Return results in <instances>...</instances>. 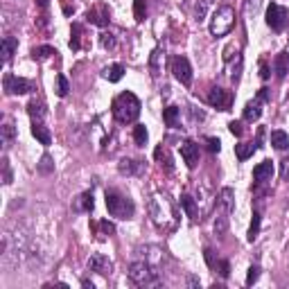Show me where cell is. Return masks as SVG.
<instances>
[{
    "mask_svg": "<svg viewBox=\"0 0 289 289\" xmlns=\"http://www.w3.org/2000/svg\"><path fill=\"white\" fill-rule=\"evenodd\" d=\"M149 215H152L154 224L163 230H174L177 228V222H178V213L172 199L167 195H154L149 199Z\"/></svg>",
    "mask_w": 289,
    "mask_h": 289,
    "instance_id": "cell-1",
    "label": "cell"
},
{
    "mask_svg": "<svg viewBox=\"0 0 289 289\" xmlns=\"http://www.w3.org/2000/svg\"><path fill=\"white\" fill-rule=\"evenodd\" d=\"M113 118L118 120L120 124H129V122H136L138 115H140V100H138L133 93L124 90L120 93L115 100H113Z\"/></svg>",
    "mask_w": 289,
    "mask_h": 289,
    "instance_id": "cell-2",
    "label": "cell"
},
{
    "mask_svg": "<svg viewBox=\"0 0 289 289\" xmlns=\"http://www.w3.org/2000/svg\"><path fill=\"white\" fill-rule=\"evenodd\" d=\"M107 208H109V215L118 219H131L133 217V201L129 197H124L122 192L118 190H107Z\"/></svg>",
    "mask_w": 289,
    "mask_h": 289,
    "instance_id": "cell-3",
    "label": "cell"
},
{
    "mask_svg": "<svg viewBox=\"0 0 289 289\" xmlns=\"http://www.w3.org/2000/svg\"><path fill=\"white\" fill-rule=\"evenodd\" d=\"M129 278H131V283L138 285V287H152V285L160 283L158 271L149 262H145V260L142 262H133L129 267Z\"/></svg>",
    "mask_w": 289,
    "mask_h": 289,
    "instance_id": "cell-4",
    "label": "cell"
},
{
    "mask_svg": "<svg viewBox=\"0 0 289 289\" xmlns=\"http://www.w3.org/2000/svg\"><path fill=\"white\" fill-rule=\"evenodd\" d=\"M235 25V9L230 5H222L217 7V12L213 14L210 21V34L213 36H226Z\"/></svg>",
    "mask_w": 289,
    "mask_h": 289,
    "instance_id": "cell-5",
    "label": "cell"
},
{
    "mask_svg": "<svg viewBox=\"0 0 289 289\" xmlns=\"http://www.w3.org/2000/svg\"><path fill=\"white\" fill-rule=\"evenodd\" d=\"M287 23H289V12L285 7L271 2L269 9H267V25H269L273 32H283L285 27H287Z\"/></svg>",
    "mask_w": 289,
    "mask_h": 289,
    "instance_id": "cell-6",
    "label": "cell"
},
{
    "mask_svg": "<svg viewBox=\"0 0 289 289\" xmlns=\"http://www.w3.org/2000/svg\"><path fill=\"white\" fill-rule=\"evenodd\" d=\"M2 84H5V90L9 95H25V93H30V90H34L30 79L16 77V75H5V82Z\"/></svg>",
    "mask_w": 289,
    "mask_h": 289,
    "instance_id": "cell-7",
    "label": "cell"
},
{
    "mask_svg": "<svg viewBox=\"0 0 289 289\" xmlns=\"http://www.w3.org/2000/svg\"><path fill=\"white\" fill-rule=\"evenodd\" d=\"M172 72H174V77H177L183 86H190V84H192V68H190V61L185 59V57H181V54L172 59Z\"/></svg>",
    "mask_w": 289,
    "mask_h": 289,
    "instance_id": "cell-8",
    "label": "cell"
},
{
    "mask_svg": "<svg viewBox=\"0 0 289 289\" xmlns=\"http://www.w3.org/2000/svg\"><path fill=\"white\" fill-rule=\"evenodd\" d=\"M230 102H233V95H230L228 90L219 89V86H213L210 93H208V104H210V107H217L219 111H228Z\"/></svg>",
    "mask_w": 289,
    "mask_h": 289,
    "instance_id": "cell-9",
    "label": "cell"
},
{
    "mask_svg": "<svg viewBox=\"0 0 289 289\" xmlns=\"http://www.w3.org/2000/svg\"><path fill=\"white\" fill-rule=\"evenodd\" d=\"M89 269L95 273H100V276H111L113 273V262L107 258V255L102 253H95L89 258Z\"/></svg>",
    "mask_w": 289,
    "mask_h": 289,
    "instance_id": "cell-10",
    "label": "cell"
},
{
    "mask_svg": "<svg viewBox=\"0 0 289 289\" xmlns=\"http://www.w3.org/2000/svg\"><path fill=\"white\" fill-rule=\"evenodd\" d=\"M181 156H183V160H185V165H188L190 170H195L197 163H199V145H197L195 140L181 142Z\"/></svg>",
    "mask_w": 289,
    "mask_h": 289,
    "instance_id": "cell-11",
    "label": "cell"
},
{
    "mask_svg": "<svg viewBox=\"0 0 289 289\" xmlns=\"http://www.w3.org/2000/svg\"><path fill=\"white\" fill-rule=\"evenodd\" d=\"M109 7L107 5H95L93 9H89V21L93 25H97V27H104V25H109Z\"/></svg>",
    "mask_w": 289,
    "mask_h": 289,
    "instance_id": "cell-12",
    "label": "cell"
},
{
    "mask_svg": "<svg viewBox=\"0 0 289 289\" xmlns=\"http://www.w3.org/2000/svg\"><path fill=\"white\" fill-rule=\"evenodd\" d=\"M271 174H273V163H271V160H262V163H260V165H255V170H253L255 183L271 181Z\"/></svg>",
    "mask_w": 289,
    "mask_h": 289,
    "instance_id": "cell-13",
    "label": "cell"
},
{
    "mask_svg": "<svg viewBox=\"0 0 289 289\" xmlns=\"http://www.w3.org/2000/svg\"><path fill=\"white\" fill-rule=\"evenodd\" d=\"M77 213H90L95 208V201H93V192H82V195L75 199V206H72Z\"/></svg>",
    "mask_w": 289,
    "mask_h": 289,
    "instance_id": "cell-14",
    "label": "cell"
},
{
    "mask_svg": "<svg viewBox=\"0 0 289 289\" xmlns=\"http://www.w3.org/2000/svg\"><path fill=\"white\" fill-rule=\"evenodd\" d=\"M32 136L41 142V145H50V142H52V133H50V129H47L43 122L32 124Z\"/></svg>",
    "mask_w": 289,
    "mask_h": 289,
    "instance_id": "cell-15",
    "label": "cell"
},
{
    "mask_svg": "<svg viewBox=\"0 0 289 289\" xmlns=\"http://www.w3.org/2000/svg\"><path fill=\"white\" fill-rule=\"evenodd\" d=\"M273 70H276V75L280 77V79H285L289 72V52H280L273 59Z\"/></svg>",
    "mask_w": 289,
    "mask_h": 289,
    "instance_id": "cell-16",
    "label": "cell"
},
{
    "mask_svg": "<svg viewBox=\"0 0 289 289\" xmlns=\"http://www.w3.org/2000/svg\"><path fill=\"white\" fill-rule=\"evenodd\" d=\"M102 77L104 79H109L111 84H115V82H120L124 77V66H120V64H113V66H107L104 70H102Z\"/></svg>",
    "mask_w": 289,
    "mask_h": 289,
    "instance_id": "cell-17",
    "label": "cell"
},
{
    "mask_svg": "<svg viewBox=\"0 0 289 289\" xmlns=\"http://www.w3.org/2000/svg\"><path fill=\"white\" fill-rule=\"evenodd\" d=\"M27 113H30V118L34 120V122H41V120L45 118V104H43L41 100H32L30 104H27Z\"/></svg>",
    "mask_w": 289,
    "mask_h": 289,
    "instance_id": "cell-18",
    "label": "cell"
},
{
    "mask_svg": "<svg viewBox=\"0 0 289 289\" xmlns=\"http://www.w3.org/2000/svg\"><path fill=\"white\" fill-rule=\"evenodd\" d=\"M163 61H165V52H163V47H156L152 52V59H149V68H152L154 75H158L163 70Z\"/></svg>",
    "mask_w": 289,
    "mask_h": 289,
    "instance_id": "cell-19",
    "label": "cell"
},
{
    "mask_svg": "<svg viewBox=\"0 0 289 289\" xmlns=\"http://www.w3.org/2000/svg\"><path fill=\"white\" fill-rule=\"evenodd\" d=\"M260 115H262V109H260V100L248 102L246 107H244V120H246V122H255V120H260Z\"/></svg>",
    "mask_w": 289,
    "mask_h": 289,
    "instance_id": "cell-20",
    "label": "cell"
},
{
    "mask_svg": "<svg viewBox=\"0 0 289 289\" xmlns=\"http://www.w3.org/2000/svg\"><path fill=\"white\" fill-rule=\"evenodd\" d=\"M255 149H258V145H253V142H240V145H235V154L240 160L251 158L255 154Z\"/></svg>",
    "mask_w": 289,
    "mask_h": 289,
    "instance_id": "cell-21",
    "label": "cell"
},
{
    "mask_svg": "<svg viewBox=\"0 0 289 289\" xmlns=\"http://www.w3.org/2000/svg\"><path fill=\"white\" fill-rule=\"evenodd\" d=\"M93 228L97 230V237H100V240H107V237H111L113 233H115V226H113L111 222H93Z\"/></svg>",
    "mask_w": 289,
    "mask_h": 289,
    "instance_id": "cell-22",
    "label": "cell"
},
{
    "mask_svg": "<svg viewBox=\"0 0 289 289\" xmlns=\"http://www.w3.org/2000/svg\"><path fill=\"white\" fill-rule=\"evenodd\" d=\"M181 208L185 210V215H188L190 219L199 217V213H197V203H195V199H192L190 195H181Z\"/></svg>",
    "mask_w": 289,
    "mask_h": 289,
    "instance_id": "cell-23",
    "label": "cell"
},
{
    "mask_svg": "<svg viewBox=\"0 0 289 289\" xmlns=\"http://www.w3.org/2000/svg\"><path fill=\"white\" fill-rule=\"evenodd\" d=\"M0 47H2V59L9 61V59H12V54H14V50L18 47V41L14 39V36H5L2 43H0Z\"/></svg>",
    "mask_w": 289,
    "mask_h": 289,
    "instance_id": "cell-24",
    "label": "cell"
},
{
    "mask_svg": "<svg viewBox=\"0 0 289 289\" xmlns=\"http://www.w3.org/2000/svg\"><path fill=\"white\" fill-rule=\"evenodd\" d=\"M271 145L276 149H287L289 147V136L285 133V131H280V129H276V131H271Z\"/></svg>",
    "mask_w": 289,
    "mask_h": 289,
    "instance_id": "cell-25",
    "label": "cell"
},
{
    "mask_svg": "<svg viewBox=\"0 0 289 289\" xmlns=\"http://www.w3.org/2000/svg\"><path fill=\"white\" fill-rule=\"evenodd\" d=\"M178 115H181V109H177V107L163 109V120H165L167 127H177V124H178Z\"/></svg>",
    "mask_w": 289,
    "mask_h": 289,
    "instance_id": "cell-26",
    "label": "cell"
},
{
    "mask_svg": "<svg viewBox=\"0 0 289 289\" xmlns=\"http://www.w3.org/2000/svg\"><path fill=\"white\" fill-rule=\"evenodd\" d=\"M233 190L230 188H222V192H219V206L224 208L226 213H230L233 210Z\"/></svg>",
    "mask_w": 289,
    "mask_h": 289,
    "instance_id": "cell-27",
    "label": "cell"
},
{
    "mask_svg": "<svg viewBox=\"0 0 289 289\" xmlns=\"http://www.w3.org/2000/svg\"><path fill=\"white\" fill-rule=\"evenodd\" d=\"M52 54H57V50L50 45H41V47H34V50H32V57H34L36 61H45V59H50Z\"/></svg>",
    "mask_w": 289,
    "mask_h": 289,
    "instance_id": "cell-28",
    "label": "cell"
},
{
    "mask_svg": "<svg viewBox=\"0 0 289 289\" xmlns=\"http://www.w3.org/2000/svg\"><path fill=\"white\" fill-rule=\"evenodd\" d=\"M133 140H136L138 147H145V145H147L149 133H147V129H145V124H136V127H133Z\"/></svg>",
    "mask_w": 289,
    "mask_h": 289,
    "instance_id": "cell-29",
    "label": "cell"
},
{
    "mask_svg": "<svg viewBox=\"0 0 289 289\" xmlns=\"http://www.w3.org/2000/svg\"><path fill=\"white\" fill-rule=\"evenodd\" d=\"M82 36H84V27L79 23H75L72 25V39H70L72 50H79V47H82Z\"/></svg>",
    "mask_w": 289,
    "mask_h": 289,
    "instance_id": "cell-30",
    "label": "cell"
},
{
    "mask_svg": "<svg viewBox=\"0 0 289 289\" xmlns=\"http://www.w3.org/2000/svg\"><path fill=\"white\" fill-rule=\"evenodd\" d=\"M156 160H160V165H165L167 172L174 170V165H172V158H170V154H167L165 147H158V149H156Z\"/></svg>",
    "mask_w": 289,
    "mask_h": 289,
    "instance_id": "cell-31",
    "label": "cell"
},
{
    "mask_svg": "<svg viewBox=\"0 0 289 289\" xmlns=\"http://www.w3.org/2000/svg\"><path fill=\"white\" fill-rule=\"evenodd\" d=\"M133 16H136V21H145V16H147V0H133Z\"/></svg>",
    "mask_w": 289,
    "mask_h": 289,
    "instance_id": "cell-32",
    "label": "cell"
},
{
    "mask_svg": "<svg viewBox=\"0 0 289 289\" xmlns=\"http://www.w3.org/2000/svg\"><path fill=\"white\" fill-rule=\"evenodd\" d=\"M68 90H70V84H68V79H66L64 75H57V95H59V97H66V95H68Z\"/></svg>",
    "mask_w": 289,
    "mask_h": 289,
    "instance_id": "cell-33",
    "label": "cell"
},
{
    "mask_svg": "<svg viewBox=\"0 0 289 289\" xmlns=\"http://www.w3.org/2000/svg\"><path fill=\"white\" fill-rule=\"evenodd\" d=\"M14 136H16L14 124L12 122H5V124H2V142H5V145H9V142L14 140Z\"/></svg>",
    "mask_w": 289,
    "mask_h": 289,
    "instance_id": "cell-34",
    "label": "cell"
},
{
    "mask_svg": "<svg viewBox=\"0 0 289 289\" xmlns=\"http://www.w3.org/2000/svg\"><path fill=\"white\" fill-rule=\"evenodd\" d=\"M260 233V213H253V222H251V228H248V242H253Z\"/></svg>",
    "mask_w": 289,
    "mask_h": 289,
    "instance_id": "cell-35",
    "label": "cell"
},
{
    "mask_svg": "<svg viewBox=\"0 0 289 289\" xmlns=\"http://www.w3.org/2000/svg\"><path fill=\"white\" fill-rule=\"evenodd\" d=\"M120 172H122V174H133V172H136V160H131V158H122L120 160Z\"/></svg>",
    "mask_w": 289,
    "mask_h": 289,
    "instance_id": "cell-36",
    "label": "cell"
},
{
    "mask_svg": "<svg viewBox=\"0 0 289 289\" xmlns=\"http://www.w3.org/2000/svg\"><path fill=\"white\" fill-rule=\"evenodd\" d=\"M52 170H54V163H52V158L45 154V156L41 158V163H39V172H41V174H50Z\"/></svg>",
    "mask_w": 289,
    "mask_h": 289,
    "instance_id": "cell-37",
    "label": "cell"
},
{
    "mask_svg": "<svg viewBox=\"0 0 289 289\" xmlns=\"http://www.w3.org/2000/svg\"><path fill=\"white\" fill-rule=\"evenodd\" d=\"M226 228H228V219H226L224 215H219V217L215 219V233H217V235H224Z\"/></svg>",
    "mask_w": 289,
    "mask_h": 289,
    "instance_id": "cell-38",
    "label": "cell"
},
{
    "mask_svg": "<svg viewBox=\"0 0 289 289\" xmlns=\"http://www.w3.org/2000/svg\"><path fill=\"white\" fill-rule=\"evenodd\" d=\"M100 43H102V47L113 50V47H115V36H113L111 32H104V34H102V39H100Z\"/></svg>",
    "mask_w": 289,
    "mask_h": 289,
    "instance_id": "cell-39",
    "label": "cell"
},
{
    "mask_svg": "<svg viewBox=\"0 0 289 289\" xmlns=\"http://www.w3.org/2000/svg\"><path fill=\"white\" fill-rule=\"evenodd\" d=\"M208 2L210 0H201V2H197V7H195V16H197V21H203V16H206V7H208Z\"/></svg>",
    "mask_w": 289,
    "mask_h": 289,
    "instance_id": "cell-40",
    "label": "cell"
},
{
    "mask_svg": "<svg viewBox=\"0 0 289 289\" xmlns=\"http://www.w3.org/2000/svg\"><path fill=\"white\" fill-rule=\"evenodd\" d=\"M206 145H208V149L213 154H219V149H222V142H219V138H215V136H208L206 138Z\"/></svg>",
    "mask_w": 289,
    "mask_h": 289,
    "instance_id": "cell-41",
    "label": "cell"
},
{
    "mask_svg": "<svg viewBox=\"0 0 289 289\" xmlns=\"http://www.w3.org/2000/svg\"><path fill=\"white\" fill-rule=\"evenodd\" d=\"M258 278H260V267H258V265H253V267H251V269H248L246 285H248V287H251V285H253L255 280H258Z\"/></svg>",
    "mask_w": 289,
    "mask_h": 289,
    "instance_id": "cell-42",
    "label": "cell"
},
{
    "mask_svg": "<svg viewBox=\"0 0 289 289\" xmlns=\"http://www.w3.org/2000/svg\"><path fill=\"white\" fill-rule=\"evenodd\" d=\"M2 183H12V170H9V163L7 160H2Z\"/></svg>",
    "mask_w": 289,
    "mask_h": 289,
    "instance_id": "cell-43",
    "label": "cell"
},
{
    "mask_svg": "<svg viewBox=\"0 0 289 289\" xmlns=\"http://www.w3.org/2000/svg\"><path fill=\"white\" fill-rule=\"evenodd\" d=\"M203 258H206V262H208V267H210V269H215V267H217V262H215V251H213V248H206V251H203Z\"/></svg>",
    "mask_w": 289,
    "mask_h": 289,
    "instance_id": "cell-44",
    "label": "cell"
},
{
    "mask_svg": "<svg viewBox=\"0 0 289 289\" xmlns=\"http://www.w3.org/2000/svg\"><path fill=\"white\" fill-rule=\"evenodd\" d=\"M280 177H283V181H289V158L280 160Z\"/></svg>",
    "mask_w": 289,
    "mask_h": 289,
    "instance_id": "cell-45",
    "label": "cell"
},
{
    "mask_svg": "<svg viewBox=\"0 0 289 289\" xmlns=\"http://www.w3.org/2000/svg\"><path fill=\"white\" fill-rule=\"evenodd\" d=\"M228 129H230V133H233V136H242V122H235V120H233V122H228Z\"/></svg>",
    "mask_w": 289,
    "mask_h": 289,
    "instance_id": "cell-46",
    "label": "cell"
},
{
    "mask_svg": "<svg viewBox=\"0 0 289 289\" xmlns=\"http://www.w3.org/2000/svg\"><path fill=\"white\" fill-rule=\"evenodd\" d=\"M219 269H222L219 273H222L224 278H228V276H230V265L226 262V260H222V262H219Z\"/></svg>",
    "mask_w": 289,
    "mask_h": 289,
    "instance_id": "cell-47",
    "label": "cell"
},
{
    "mask_svg": "<svg viewBox=\"0 0 289 289\" xmlns=\"http://www.w3.org/2000/svg\"><path fill=\"white\" fill-rule=\"evenodd\" d=\"M260 5H262V0H248V5H246V9H248V14H251V12H258V9H260Z\"/></svg>",
    "mask_w": 289,
    "mask_h": 289,
    "instance_id": "cell-48",
    "label": "cell"
},
{
    "mask_svg": "<svg viewBox=\"0 0 289 289\" xmlns=\"http://www.w3.org/2000/svg\"><path fill=\"white\" fill-rule=\"evenodd\" d=\"M258 100H260V102H269V89H260Z\"/></svg>",
    "mask_w": 289,
    "mask_h": 289,
    "instance_id": "cell-49",
    "label": "cell"
},
{
    "mask_svg": "<svg viewBox=\"0 0 289 289\" xmlns=\"http://www.w3.org/2000/svg\"><path fill=\"white\" fill-rule=\"evenodd\" d=\"M260 77H262V79H269V68H267V64H260Z\"/></svg>",
    "mask_w": 289,
    "mask_h": 289,
    "instance_id": "cell-50",
    "label": "cell"
},
{
    "mask_svg": "<svg viewBox=\"0 0 289 289\" xmlns=\"http://www.w3.org/2000/svg\"><path fill=\"white\" fill-rule=\"evenodd\" d=\"M82 285H84V287H86V289H95V285L90 283V280H86V278H84V280H82Z\"/></svg>",
    "mask_w": 289,
    "mask_h": 289,
    "instance_id": "cell-51",
    "label": "cell"
},
{
    "mask_svg": "<svg viewBox=\"0 0 289 289\" xmlns=\"http://www.w3.org/2000/svg\"><path fill=\"white\" fill-rule=\"evenodd\" d=\"M36 5L41 7V9H45V7H47V5H50V2H47V0H36Z\"/></svg>",
    "mask_w": 289,
    "mask_h": 289,
    "instance_id": "cell-52",
    "label": "cell"
}]
</instances>
